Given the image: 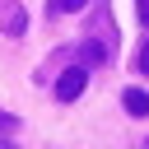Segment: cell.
I'll list each match as a JSON object with an SVG mask.
<instances>
[{"label":"cell","mask_w":149,"mask_h":149,"mask_svg":"<svg viewBox=\"0 0 149 149\" xmlns=\"http://www.w3.org/2000/svg\"><path fill=\"white\" fill-rule=\"evenodd\" d=\"M144 149H149V140H144Z\"/></svg>","instance_id":"30bf717a"},{"label":"cell","mask_w":149,"mask_h":149,"mask_svg":"<svg viewBox=\"0 0 149 149\" xmlns=\"http://www.w3.org/2000/svg\"><path fill=\"white\" fill-rule=\"evenodd\" d=\"M135 14H140V23L149 28V0H135Z\"/></svg>","instance_id":"52a82bcc"},{"label":"cell","mask_w":149,"mask_h":149,"mask_svg":"<svg viewBox=\"0 0 149 149\" xmlns=\"http://www.w3.org/2000/svg\"><path fill=\"white\" fill-rule=\"evenodd\" d=\"M79 56H84V61H93V65H102V61L112 56V42H107V37H93V33H88V37L79 42Z\"/></svg>","instance_id":"7a4b0ae2"},{"label":"cell","mask_w":149,"mask_h":149,"mask_svg":"<svg viewBox=\"0 0 149 149\" xmlns=\"http://www.w3.org/2000/svg\"><path fill=\"white\" fill-rule=\"evenodd\" d=\"M84 5H88V0H51V14H56V9H61V14H79Z\"/></svg>","instance_id":"5b68a950"},{"label":"cell","mask_w":149,"mask_h":149,"mask_svg":"<svg viewBox=\"0 0 149 149\" xmlns=\"http://www.w3.org/2000/svg\"><path fill=\"white\" fill-rule=\"evenodd\" d=\"M9 126H14V116H9V112H0V135H5Z\"/></svg>","instance_id":"ba28073f"},{"label":"cell","mask_w":149,"mask_h":149,"mask_svg":"<svg viewBox=\"0 0 149 149\" xmlns=\"http://www.w3.org/2000/svg\"><path fill=\"white\" fill-rule=\"evenodd\" d=\"M0 149H19V144H5V140H0Z\"/></svg>","instance_id":"9c48e42d"},{"label":"cell","mask_w":149,"mask_h":149,"mask_svg":"<svg viewBox=\"0 0 149 149\" xmlns=\"http://www.w3.org/2000/svg\"><path fill=\"white\" fill-rule=\"evenodd\" d=\"M121 107H126L130 116H149V93H144V88H126V93H121Z\"/></svg>","instance_id":"3957f363"},{"label":"cell","mask_w":149,"mask_h":149,"mask_svg":"<svg viewBox=\"0 0 149 149\" xmlns=\"http://www.w3.org/2000/svg\"><path fill=\"white\" fill-rule=\"evenodd\" d=\"M23 28H28V14L23 9H9L5 14V33H23Z\"/></svg>","instance_id":"277c9868"},{"label":"cell","mask_w":149,"mask_h":149,"mask_svg":"<svg viewBox=\"0 0 149 149\" xmlns=\"http://www.w3.org/2000/svg\"><path fill=\"white\" fill-rule=\"evenodd\" d=\"M135 65H140V74H149V37L140 42V56H135Z\"/></svg>","instance_id":"8992f818"},{"label":"cell","mask_w":149,"mask_h":149,"mask_svg":"<svg viewBox=\"0 0 149 149\" xmlns=\"http://www.w3.org/2000/svg\"><path fill=\"white\" fill-rule=\"evenodd\" d=\"M84 84H88V70H84V65H70V70L56 79V98H61V102H74V98L84 93Z\"/></svg>","instance_id":"6da1fadb"}]
</instances>
